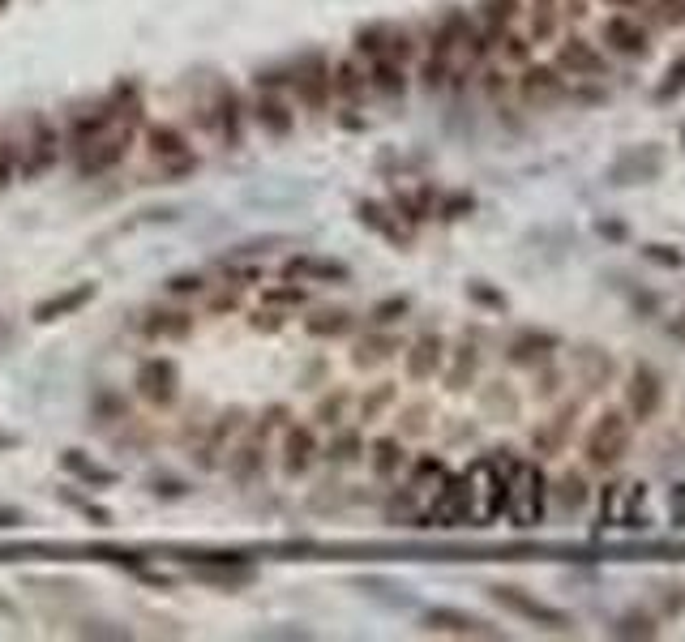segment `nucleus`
Listing matches in <instances>:
<instances>
[{
    "label": "nucleus",
    "mask_w": 685,
    "mask_h": 642,
    "mask_svg": "<svg viewBox=\"0 0 685 642\" xmlns=\"http://www.w3.org/2000/svg\"><path fill=\"white\" fill-rule=\"evenodd\" d=\"M292 420V412L283 407V403H275V407H266V412L258 415V420H249L245 433H240V442L231 445L228 454V476L240 484V488H249V484H258L261 476H266V467H270V459H275V445H278V433H283V424Z\"/></svg>",
    "instance_id": "f257e3e1"
},
{
    "label": "nucleus",
    "mask_w": 685,
    "mask_h": 642,
    "mask_svg": "<svg viewBox=\"0 0 685 642\" xmlns=\"http://www.w3.org/2000/svg\"><path fill=\"white\" fill-rule=\"evenodd\" d=\"M356 56L369 69V86L377 99H403L408 95V65L390 56V26H364L356 34Z\"/></svg>",
    "instance_id": "f03ea898"
},
{
    "label": "nucleus",
    "mask_w": 685,
    "mask_h": 642,
    "mask_svg": "<svg viewBox=\"0 0 685 642\" xmlns=\"http://www.w3.org/2000/svg\"><path fill=\"white\" fill-rule=\"evenodd\" d=\"M249 112H253V125H258L266 137H275V142L292 137L296 99H292V86H287V73H258Z\"/></svg>",
    "instance_id": "7ed1b4c3"
},
{
    "label": "nucleus",
    "mask_w": 685,
    "mask_h": 642,
    "mask_svg": "<svg viewBox=\"0 0 685 642\" xmlns=\"http://www.w3.org/2000/svg\"><path fill=\"white\" fill-rule=\"evenodd\" d=\"M544 506H549V484H544V471L536 462H514L506 476V510L514 527H536L544 518Z\"/></svg>",
    "instance_id": "20e7f679"
},
{
    "label": "nucleus",
    "mask_w": 685,
    "mask_h": 642,
    "mask_svg": "<svg viewBox=\"0 0 685 642\" xmlns=\"http://www.w3.org/2000/svg\"><path fill=\"white\" fill-rule=\"evenodd\" d=\"M287 86H292V99L300 112H309L313 120L334 107V90H330V60L322 51H305L292 69H287Z\"/></svg>",
    "instance_id": "39448f33"
},
{
    "label": "nucleus",
    "mask_w": 685,
    "mask_h": 642,
    "mask_svg": "<svg viewBox=\"0 0 685 642\" xmlns=\"http://www.w3.org/2000/svg\"><path fill=\"white\" fill-rule=\"evenodd\" d=\"M142 146H146V159L164 176H172V181H180V176H189V172H197V154H193V142H189V133L180 129V125H172V120H159V125H146L142 129Z\"/></svg>",
    "instance_id": "423d86ee"
},
{
    "label": "nucleus",
    "mask_w": 685,
    "mask_h": 642,
    "mask_svg": "<svg viewBox=\"0 0 685 642\" xmlns=\"http://www.w3.org/2000/svg\"><path fill=\"white\" fill-rule=\"evenodd\" d=\"M275 459H278V471L287 479H305L322 462V433L309 420H287L283 433H278Z\"/></svg>",
    "instance_id": "0eeeda50"
},
{
    "label": "nucleus",
    "mask_w": 685,
    "mask_h": 642,
    "mask_svg": "<svg viewBox=\"0 0 685 642\" xmlns=\"http://www.w3.org/2000/svg\"><path fill=\"white\" fill-rule=\"evenodd\" d=\"M467 488H472V523L475 527H489L497 514L506 510V476L510 467L502 471L497 459H475L467 471Z\"/></svg>",
    "instance_id": "6e6552de"
},
{
    "label": "nucleus",
    "mask_w": 685,
    "mask_h": 642,
    "mask_svg": "<svg viewBox=\"0 0 685 642\" xmlns=\"http://www.w3.org/2000/svg\"><path fill=\"white\" fill-rule=\"evenodd\" d=\"M463 26H467V17L450 14L437 26V31H433L425 60H420V82H425V90H441V86H446V78L458 69V43H463Z\"/></svg>",
    "instance_id": "1a4fd4ad"
},
{
    "label": "nucleus",
    "mask_w": 685,
    "mask_h": 642,
    "mask_svg": "<svg viewBox=\"0 0 685 642\" xmlns=\"http://www.w3.org/2000/svg\"><path fill=\"white\" fill-rule=\"evenodd\" d=\"M245 424H249L245 407H228V412H219L214 420H206V428H202V442H197V450H193L197 467H202V471H219V467L228 462L231 445L240 442Z\"/></svg>",
    "instance_id": "9d476101"
},
{
    "label": "nucleus",
    "mask_w": 685,
    "mask_h": 642,
    "mask_svg": "<svg viewBox=\"0 0 685 642\" xmlns=\"http://www.w3.org/2000/svg\"><path fill=\"white\" fill-rule=\"evenodd\" d=\"M61 146H65V133H61V125H56V120H48V116H31L26 137L17 142V150H22V172H17V181H34V176H43L48 167H56V159H61Z\"/></svg>",
    "instance_id": "9b49d317"
},
{
    "label": "nucleus",
    "mask_w": 685,
    "mask_h": 642,
    "mask_svg": "<svg viewBox=\"0 0 685 642\" xmlns=\"http://www.w3.org/2000/svg\"><path fill=\"white\" fill-rule=\"evenodd\" d=\"M137 146V120H120L108 137H99V142H90L86 150H78V176L82 181H95V176H108V172H116V167L129 159V150Z\"/></svg>",
    "instance_id": "f8f14e48"
},
{
    "label": "nucleus",
    "mask_w": 685,
    "mask_h": 642,
    "mask_svg": "<svg viewBox=\"0 0 685 642\" xmlns=\"http://www.w3.org/2000/svg\"><path fill=\"white\" fill-rule=\"evenodd\" d=\"M129 107H137V103H129ZM129 107H120V90H116V99L108 103H95V107H82V112H73L65 120V146L78 154V150H86L90 142H99V137H108V133L125 120V112Z\"/></svg>",
    "instance_id": "ddd939ff"
},
{
    "label": "nucleus",
    "mask_w": 685,
    "mask_h": 642,
    "mask_svg": "<svg viewBox=\"0 0 685 642\" xmlns=\"http://www.w3.org/2000/svg\"><path fill=\"white\" fill-rule=\"evenodd\" d=\"M630 415L621 412H604L596 424H591L587 433V462L596 467V471H613L621 459H625V450H630Z\"/></svg>",
    "instance_id": "4468645a"
},
{
    "label": "nucleus",
    "mask_w": 685,
    "mask_h": 642,
    "mask_svg": "<svg viewBox=\"0 0 685 642\" xmlns=\"http://www.w3.org/2000/svg\"><path fill=\"white\" fill-rule=\"evenodd\" d=\"M206 125H211V133L228 150L245 146V99H240V90H236V86L219 82L211 90V103H206Z\"/></svg>",
    "instance_id": "2eb2a0df"
},
{
    "label": "nucleus",
    "mask_w": 685,
    "mask_h": 642,
    "mask_svg": "<svg viewBox=\"0 0 685 642\" xmlns=\"http://www.w3.org/2000/svg\"><path fill=\"white\" fill-rule=\"evenodd\" d=\"M137 330L150 343H184V339L197 334V313H193V304H184V300H167V304L146 309Z\"/></svg>",
    "instance_id": "dca6fc26"
},
{
    "label": "nucleus",
    "mask_w": 685,
    "mask_h": 642,
    "mask_svg": "<svg viewBox=\"0 0 685 642\" xmlns=\"http://www.w3.org/2000/svg\"><path fill=\"white\" fill-rule=\"evenodd\" d=\"M463 523H472V488H467V476H446L437 493L428 497L425 527H463Z\"/></svg>",
    "instance_id": "f3484780"
},
{
    "label": "nucleus",
    "mask_w": 685,
    "mask_h": 642,
    "mask_svg": "<svg viewBox=\"0 0 685 642\" xmlns=\"http://www.w3.org/2000/svg\"><path fill=\"white\" fill-rule=\"evenodd\" d=\"M133 386H137V395L146 398L150 407L167 412V407L180 398V368H176V360H167V356H150V360H142V364H137V377H133Z\"/></svg>",
    "instance_id": "a211bd4d"
},
{
    "label": "nucleus",
    "mask_w": 685,
    "mask_h": 642,
    "mask_svg": "<svg viewBox=\"0 0 685 642\" xmlns=\"http://www.w3.org/2000/svg\"><path fill=\"white\" fill-rule=\"evenodd\" d=\"M493 600L506 612H514V617H522V621H531V626H540V629H570V612L544 604V600H536V595L522 591V587H493Z\"/></svg>",
    "instance_id": "6ab92c4d"
},
{
    "label": "nucleus",
    "mask_w": 685,
    "mask_h": 642,
    "mask_svg": "<svg viewBox=\"0 0 685 642\" xmlns=\"http://www.w3.org/2000/svg\"><path fill=\"white\" fill-rule=\"evenodd\" d=\"M330 90H334V103H339L342 112H360V107L369 103V95H373L364 60H360V56L334 60V65H330Z\"/></svg>",
    "instance_id": "aec40b11"
},
{
    "label": "nucleus",
    "mask_w": 685,
    "mask_h": 642,
    "mask_svg": "<svg viewBox=\"0 0 685 642\" xmlns=\"http://www.w3.org/2000/svg\"><path fill=\"white\" fill-rule=\"evenodd\" d=\"M403 339L394 334L390 326H369L364 334H360L356 343H352V368H360V373H373V368H381V364H390L403 356Z\"/></svg>",
    "instance_id": "412c9836"
},
{
    "label": "nucleus",
    "mask_w": 685,
    "mask_h": 642,
    "mask_svg": "<svg viewBox=\"0 0 685 642\" xmlns=\"http://www.w3.org/2000/svg\"><path fill=\"white\" fill-rule=\"evenodd\" d=\"M278 274H283V279H292V283H305V287H322V283H347L352 279L347 262H339V257H322V253H292V257L283 262Z\"/></svg>",
    "instance_id": "4be33fe9"
},
{
    "label": "nucleus",
    "mask_w": 685,
    "mask_h": 642,
    "mask_svg": "<svg viewBox=\"0 0 685 642\" xmlns=\"http://www.w3.org/2000/svg\"><path fill=\"white\" fill-rule=\"evenodd\" d=\"M446 339H441L437 330H425L420 339H411L408 347H403V373H408V381H433L441 373V364H446Z\"/></svg>",
    "instance_id": "5701e85b"
},
{
    "label": "nucleus",
    "mask_w": 685,
    "mask_h": 642,
    "mask_svg": "<svg viewBox=\"0 0 685 642\" xmlns=\"http://www.w3.org/2000/svg\"><path fill=\"white\" fill-rule=\"evenodd\" d=\"M364 462H369L373 479L390 484L408 471V442L399 433H377L373 442H364Z\"/></svg>",
    "instance_id": "b1692460"
},
{
    "label": "nucleus",
    "mask_w": 685,
    "mask_h": 642,
    "mask_svg": "<svg viewBox=\"0 0 685 642\" xmlns=\"http://www.w3.org/2000/svg\"><path fill=\"white\" fill-rule=\"evenodd\" d=\"M604 43L625 56V60H647L652 56V34L643 31V22H634L630 14H613L604 22Z\"/></svg>",
    "instance_id": "393cba45"
},
{
    "label": "nucleus",
    "mask_w": 685,
    "mask_h": 642,
    "mask_svg": "<svg viewBox=\"0 0 685 642\" xmlns=\"http://www.w3.org/2000/svg\"><path fill=\"white\" fill-rule=\"evenodd\" d=\"M561 95H566V78H561V69H549V65H527L519 78V99L527 103V107H553V103H561Z\"/></svg>",
    "instance_id": "a878e982"
},
{
    "label": "nucleus",
    "mask_w": 685,
    "mask_h": 642,
    "mask_svg": "<svg viewBox=\"0 0 685 642\" xmlns=\"http://www.w3.org/2000/svg\"><path fill=\"white\" fill-rule=\"evenodd\" d=\"M425 629L428 634H455V638H502L489 621H480V617L458 612V609H428L425 612Z\"/></svg>",
    "instance_id": "bb28decb"
},
{
    "label": "nucleus",
    "mask_w": 685,
    "mask_h": 642,
    "mask_svg": "<svg viewBox=\"0 0 685 642\" xmlns=\"http://www.w3.org/2000/svg\"><path fill=\"white\" fill-rule=\"evenodd\" d=\"M664 403V386L655 377L647 364H638L630 373V386H625V407H630V420H652Z\"/></svg>",
    "instance_id": "cd10ccee"
},
{
    "label": "nucleus",
    "mask_w": 685,
    "mask_h": 642,
    "mask_svg": "<svg viewBox=\"0 0 685 642\" xmlns=\"http://www.w3.org/2000/svg\"><path fill=\"white\" fill-rule=\"evenodd\" d=\"M95 296H99L95 283H73V287H65V292H56V296L39 300V304H34V321H39V326H52V321H61V317L82 313V309Z\"/></svg>",
    "instance_id": "c85d7f7f"
},
{
    "label": "nucleus",
    "mask_w": 685,
    "mask_h": 642,
    "mask_svg": "<svg viewBox=\"0 0 685 642\" xmlns=\"http://www.w3.org/2000/svg\"><path fill=\"white\" fill-rule=\"evenodd\" d=\"M360 459H364V428H360L356 420H347L342 428L326 433V442H322V462H330L334 471H342V467H356Z\"/></svg>",
    "instance_id": "c756f323"
},
{
    "label": "nucleus",
    "mask_w": 685,
    "mask_h": 642,
    "mask_svg": "<svg viewBox=\"0 0 685 642\" xmlns=\"http://www.w3.org/2000/svg\"><path fill=\"white\" fill-rule=\"evenodd\" d=\"M352 412H356V390H352V386H330L326 395L317 398L309 424L317 428V433H334V428H342L352 420Z\"/></svg>",
    "instance_id": "7c9ffc66"
},
{
    "label": "nucleus",
    "mask_w": 685,
    "mask_h": 642,
    "mask_svg": "<svg viewBox=\"0 0 685 642\" xmlns=\"http://www.w3.org/2000/svg\"><path fill=\"white\" fill-rule=\"evenodd\" d=\"M475 373H480V351H475L467 339L458 347H450L446 351V364H441V377H446V390H455V395H463V390H472L475 386Z\"/></svg>",
    "instance_id": "2f4dec72"
},
{
    "label": "nucleus",
    "mask_w": 685,
    "mask_h": 642,
    "mask_svg": "<svg viewBox=\"0 0 685 642\" xmlns=\"http://www.w3.org/2000/svg\"><path fill=\"white\" fill-rule=\"evenodd\" d=\"M394 403H399V386H394V381L364 386V395H356V412H352V420H356L360 428H373L377 420H386V415L394 412Z\"/></svg>",
    "instance_id": "473e14b6"
},
{
    "label": "nucleus",
    "mask_w": 685,
    "mask_h": 642,
    "mask_svg": "<svg viewBox=\"0 0 685 642\" xmlns=\"http://www.w3.org/2000/svg\"><path fill=\"white\" fill-rule=\"evenodd\" d=\"M553 347H557V334H544V330H522V334H514V339H510L506 360L519 364V368H536V364H544L549 356H553Z\"/></svg>",
    "instance_id": "72a5a7b5"
},
{
    "label": "nucleus",
    "mask_w": 685,
    "mask_h": 642,
    "mask_svg": "<svg viewBox=\"0 0 685 642\" xmlns=\"http://www.w3.org/2000/svg\"><path fill=\"white\" fill-rule=\"evenodd\" d=\"M664 167V154L652 146H638V150H625L617 163H613V181L617 184H638V181H652L655 172Z\"/></svg>",
    "instance_id": "f704fd0d"
},
{
    "label": "nucleus",
    "mask_w": 685,
    "mask_h": 642,
    "mask_svg": "<svg viewBox=\"0 0 685 642\" xmlns=\"http://www.w3.org/2000/svg\"><path fill=\"white\" fill-rule=\"evenodd\" d=\"M557 69L561 73H578V78H600L604 73V56L583 39H566L557 48Z\"/></svg>",
    "instance_id": "c9c22d12"
},
{
    "label": "nucleus",
    "mask_w": 685,
    "mask_h": 642,
    "mask_svg": "<svg viewBox=\"0 0 685 642\" xmlns=\"http://www.w3.org/2000/svg\"><path fill=\"white\" fill-rule=\"evenodd\" d=\"M514 17H519V0H484V5H480V17H475V26H480L484 39L497 48V39H502L506 31H514Z\"/></svg>",
    "instance_id": "e433bc0d"
},
{
    "label": "nucleus",
    "mask_w": 685,
    "mask_h": 642,
    "mask_svg": "<svg viewBox=\"0 0 685 642\" xmlns=\"http://www.w3.org/2000/svg\"><path fill=\"white\" fill-rule=\"evenodd\" d=\"M446 476H450V471H446V462L433 459V454H420L416 462H408V493L411 497H433Z\"/></svg>",
    "instance_id": "4c0bfd02"
},
{
    "label": "nucleus",
    "mask_w": 685,
    "mask_h": 642,
    "mask_svg": "<svg viewBox=\"0 0 685 642\" xmlns=\"http://www.w3.org/2000/svg\"><path fill=\"white\" fill-rule=\"evenodd\" d=\"M305 334H313V339H347V334H356V317L347 309H317V313L305 317Z\"/></svg>",
    "instance_id": "58836bf2"
},
{
    "label": "nucleus",
    "mask_w": 685,
    "mask_h": 642,
    "mask_svg": "<svg viewBox=\"0 0 685 642\" xmlns=\"http://www.w3.org/2000/svg\"><path fill=\"white\" fill-rule=\"evenodd\" d=\"M261 304L296 317V309H309V287H305V283H292V279L270 283V287H261Z\"/></svg>",
    "instance_id": "ea45409f"
},
{
    "label": "nucleus",
    "mask_w": 685,
    "mask_h": 642,
    "mask_svg": "<svg viewBox=\"0 0 685 642\" xmlns=\"http://www.w3.org/2000/svg\"><path fill=\"white\" fill-rule=\"evenodd\" d=\"M360 223H364V228H373L377 236L394 240V245H408V231L399 228V210L381 206V201H360Z\"/></svg>",
    "instance_id": "a19ab883"
},
{
    "label": "nucleus",
    "mask_w": 685,
    "mask_h": 642,
    "mask_svg": "<svg viewBox=\"0 0 685 642\" xmlns=\"http://www.w3.org/2000/svg\"><path fill=\"white\" fill-rule=\"evenodd\" d=\"M574 415H578V407H574V403H570V407H561V412H557L553 420H549V424L536 428L531 445H536L540 454H557V450L566 445V437L574 433Z\"/></svg>",
    "instance_id": "79ce46f5"
},
{
    "label": "nucleus",
    "mask_w": 685,
    "mask_h": 642,
    "mask_svg": "<svg viewBox=\"0 0 685 642\" xmlns=\"http://www.w3.org/2000/svg\"><path fill=\"white\" fill-rule=\"evenodd\" d=\"M428 428H433V407H428L425 398H420V403H408V407H399L394 433H399L403 442H416V437H425Z\"/></svg>",
    "instance_id": "37998d69"
},
{
    "label": "nucleus",
    "mask_w": 685,
    "mask_h": 642,
    "mask_svg": "<svg viewBox=\"0 0 685 642\" xmlns=\"http://www.w3.org/2000/svg\"><path fill=\"white\" fill-rule=\"evenodd\" d=\"M65 467L73 471L78 479H86V484H99V488H108V484H116V471H108V467H99L95 459H86L82 450H69L65 454Z\"/></svg>",
    "instance_id": "c03bdc74"
},
{
    "label": "nucleus",
    "mask_w": 685,
    "mask_h": 642,
    "mask_svg": "<svg viewBox=\"0 0 685 642\" xmlns=\"http://www.w3.org/2000/svg\"><path fill=\"white\" fill-rule=\"evenodd\" d=\"M206 292H211V279H206V274H197V270H189V274H172V279L164 283L167 300H202Z\"/></svg>",
    "instance_id": "a18cd8bd"
},
{
    "label": "nucleus",
    "mask_w": 685,
    "mask_h": 642,
    "mask_svg": "<svg viewBox=\"0 0 685 642\" xmlns=\"http://www.w3.org/2000/svg\"><path fill=\"white\" fill-rule=\"evenodd\" d=\"M206 313L211 317H223V313H236L240 304H245V287H228V283H211V292H206Z\"/></svg>",
    "instance_id": "49530a36"
},
{
    "label": "nucleus",
    "mask_w": 685,
    "mask_h": 642,
    "mask_svg": "<svg viewBox=\"0 0 685 642\" xmlns=\"http://www.w3.org/2000/svg\"><path fill=\"white\" fill-rule=\"evenodd\" d=\"M527 14H531V34H527V39H531V43H549L557 34V22H561V17H557V5L553 0H536Z\"/></svg>",
    "instance_id": "de8ad7c7"
},
{
    "label": "nucleus",
    "mask_w": 685,
    "mask_h": 642,
    "mask_svg": "<svg viewBox=\"0 0 685 642\" xmlns=\"http://www.w3.org/2000/svg\"><path fill=\"white\" fill-rule=\"evenodd\" d=\"M613 638H655V617H647V612H625L621 621H613Z\"/></svg>",
    "instance_id": "09e8293b"
},
{
    "label": "nucleus",
    "mask_w": 685,
    "mask_h": 642,
    "mask_svg": "<svg viewBox=\"0 0 685 642\" xmlns=\"http://www.w3.org/2000/svg\"><path fill=\"white\" fill-rule=\"evenodd\" d=\"M403 313H411V300L408 296L377 300L373 313H369V326H394V321H403Z\"/></svg>",
    "instance_id": "8fccbe9b"
},
{
    "label": "nucleus",
    "mask_w": 685,
    "mask_h": 642,
    "mask_svg": "<svg viewBox=\"0 0 685 642\" xmlns=\"http://www.w3.org/2000/svg\"><path fill=\"white\" fill-rule=\"evenodd\" d=\"M287 321H292V313H278V309H266V304H258L249 313V330L253 334H278V330H287Z\"/></svg>",
    "instance_id": "3c124183"
},
{
    "label": "nucleus",
    "mask_w": 685,
    "mask_h": 642,
    "mask_svg": "<svg viewBox=\"0 0 685 642\" xmlns=\"http://www.w3.org/2000/svg\"><path fill=\"white\" fill-rule=\"evenodd\" d=\"M219 270H223V279H228L231 287H253V283H261V274H266V270H261V262L240 265L236 257H231V262H223Z\"/></svg>",
    "instance_id": "603ef678"
},
{
    "label": "nucleus",
    "mask_w": 685,
    "mask_h": 642,
    "mask_svg": "<svg viewBox=\"0 0 685 642\" xmlns=\"http://www.w3.org/2000/svg\"><path fill=\"white\" fill-rule=\"evenodd\" d=\"M17 172H22V150H17V142L0 137V189H9L17 181Z\"/></svg>",
    "instance_id": "864d4df0"
},
{
    "label": "nucleus",
    "mask_w": 685,
    "mask_h": 642,
    "mask_svg": "<svg viewBox=\"0 0 685 642\" xmlns=\"http://www.w3.org/2000/svg\"><path fill=\"white\" fill-rule=\"evenodd\" d=\"M685 90V60H672V69H669V82H660L655 86V99L660 103H669V99H677Z\"/></svg>",
    "instance_id": "5fc2aeb1"
},
{
    "label": "nucleus",
    "mask_w": 685,
    "mask_h": 642,
    "mask_svg": "<svg viewBox=\"0 0 685 642\" xmlns=\"http://www.w3.org/2000/svg\"><path fill=\"white\" fill-rule=\"evenodd\" d=\"M390 56L399 65H411V60H416V39H411V31H403V26L394 31L390 26Z\"/></svg>",
    "instance_id": "6e6d98bb"
},
{
    "label": "nucleus",
    "mask_w": 685,
    "mask_h": 642,
    "mask_svg": "<svg viewBox=\"0 0 685 642\" xmlns=\"http://www.w3.org/2000/svg\"><path fill=\"white\" fill-rule=\"evenodd\" d=\"M497 48H502V56H506V60H527V56H531V39H522V34H514V31H506L502 34V39H497Z\"/></svg>",
    "instance_id": "4d7b16f0"
},
{
    "label": "nucleus",
    "mask_w": 685,
    "mask_h": 642,
    "mask_svg": "<svg viewBox=\"0 0 685 642\" xmlns=\"http://www.w3.org/2000/svg\"><path fill=\"white\" fill-rule=\"evenodd\" d=\"M561 501H566L570 510H578V501H587V484H583L578 471H570V476L561 479Z\"/></svg>",
    "instance_id": "13d9d810"
},
{
    "label": "nucleus",
    "mask_w": 685,
    "mask_h": 642,
    "mask_svg": "<svg viewBox=\"0 0 685 642\" xmlns=\"http://www.w3.org/2000/svg\"><path fill=\"white\" fill-rule=\"evenodd\" d=\"M647 262H660V265H681V253H669V245H647Z\"/></svg>",
    "instance_id": "bf43d9fd"
},
{
    "label": "nucleus",
    "mask_w": 685,
    "mask_h": 642,
    "mask_svg": "<svg viewBox=\"0 0 685 642\" xmlns=\"http://www.w3.org/2000/svg\"><path fill=\"white\" fill-rule=\"evenodd\" d=\"M672 527L685 531V484L681 488H672Z\"/></svg>",
    "instance_id": "052dcab7"
},
{
    "label": "nucleus",
    "mask_w": 685,
    "mask_h": 642,
    "mask_svg": "<svg viewBox=\"0 0 685 642\" xmlns=\"http://www.w3.org/2000/svg\"><path fill=\"white\" fill-rule=\"evenodd\" d=\"M472 296L475 300H489V304H497V309H502V296H493L489 287H472Z\"/></svg>",
    "instance_id": "680f3d73"
},
{
    "label": "nucleus",
    "mask_w": 685,
    "mask_h": 642,
    "mask_svg": "<svg viewBox=\"0 0 685 642\" xmlns=\"http://www.w3.org/2000/svg\"><path fill=\"white\" fill-rule=\"evenodd\" d=\"M9 445H14V437H9V433L0 428V450H9Z\"/></svg>",
    "instance_id": "e2e57ef3"
},
{
    "label": "nucleus",
    "mask_w": 685,
    "mask_h": 642,
    "mask_svg": "<svg viewBox=\"0 0 685 642\" xmlns=\"http://www.w3.org/2000/svg\"><path fill=\"white\" fill-rule=\"evenodd\" d=\"M613 5H634V0H613Z\"/></svg>",
    "instance_id": "0e129e2a"
},
{
    "label": "nucleus",
    "mask_w": 685,
    "mask_h": 642,
    "mask_svg": "<svg viewBox=\"0 0 685 642\" xmlns=\"http://www.w3.org/2000/svg\"><path fill=\"white\" fill-rule=\"evenodd\" d=\"M0 5H9V0H0Z\"/></svg>",
    "instance_id": "69168bd1"
},
{
    "label": "nucleus",
    "mask_w": 685,
    "mask_h": 642,
    "mask_svg": "<svg viewBox=\"0 0 685 642\" xmlns=\"http://www.w3.org/2000/svg\"><path fill=\"white\" fill-rule=\"evenodd\" d=\"M681 137H685V133H681Z\"/></svg>",
    "instance_id": "338daca9"
},
{
    "label": "nucleus",
    "mask_w": 685,
    "mask_h": 642,
    "mask_svg": "<svg viewBox=\"0 0 685 642\" xmlns=\"http://www.w3.org/2000/svg\"><path fill=\"white\" fill-rule=\"evenodd\" d=\"M681 5H685V0H681Z\"/></svg>",
    "instance_id": "774afa93"
}]
</instances>
